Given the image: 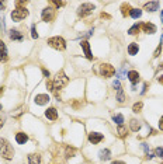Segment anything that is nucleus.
Returning <instances> with one entry per match:
<instances>
[{
	"mask_svg": "<svg viewBox=\"0 0 163 164\" xmlns=\"http://www.w3.org/2000/svg\"><path fill=\"white\" fill-rule=\"evenodd\" d=\"M129 126H131V131H134V132H138L139 129H141V123L136 121V119H131V122H129Z\"/></svg>",
	"mask_w": 163,
	"mask_h": 164,
	"instance_id": "obj_22",
	"label": "nucleus"
},
{
	"mask_svg": "<svg viewBox=\"0 0 163 164\" xmlns=\"http://www.w3.org/2000/svg\"><path fill=\"white\" fill-rule=\"evenodd\" d=\"M126 77H128V80L132 83V86H135V84L141 80V76H139V73L136 72V70H129L128 74H126Z\"/></svg>",
	"mask_w": 163,
	"mask_h": 164,
	"instance_id": "obj_9",
	"label": "nucleus"
},
{
	"mask_svg": "<svg viewBox=\"0 0 163 164\" xmlns=\"http://www.w3.org/2000/svg\"><path fill=\"white\" fill-rule=\"evenodd\" d=\"M75 153H76V149L75 147H66V153H65V156H66V159H70V157H73L75 156Z\"/></svg>",
	"mask_w": 163,
	"mask_h": 164,
	"instance_id": "obj_28",
	"label": "nucleus"
},
{
	"mask_svg": "<svg viewBox=\"0 0 163 164\" xmlns=\"http://www.w3.org/2000/svg\"><path fill=\"white\" fill-rule=\"evenodd\" d=\"M141 28L143 29V32H146V34L156 32V25L152 24V23H143V24H141Z\"/></svg>",
	"mask_w": 163,
	"mask_h": 164,
	"instance_id": "obj_11",
	"label": "nucleus"
},
{
	"mask_svg": "<svg viewBox=\"0 0 163 164\" xmlns=\"http://www.w3.org/2000/svg\"><path fill=\"white\" fill-rule=\"evenodd\" d=\"M142 107H143V103H142V101H138V103H135V104H134V107H132V111L138 114V112H141Z\"/></svg>",
	"mask_w": 163,
	"mask_h": 164,
	"instance_id": "obj_29",
	"label": "nucleus"
},
{
	"mask_svg": "<svg viewBox=\"0 0 163 164\" xmlns=\"http://www.w3.org/2000/svg\"><path fill=\"white\" fill-rule=\"evenodd\" d=\"M129 11H131V7H129V4L128 3H124L121 6V14L124 17H126L128 16V14H129Z\"/></svg>",
	"mask_w": 163,
	"mask_h": 164,
	"instance_id": "obj_23",
	"label": "nucleus"
},
{
	"mask_svg": "<svg viewBox=\"0 0 163 164\" xmlns=\"http://www.w3.org/2000/svg\"><path fill=\"white\" fill-rule=\"evenodd\" d=\"M27 140H28V136H27V133H24V132H18L16 135V142L18 144H24Z\"/></svg>",
	"mask_w": 163,
	"mask_h": 164,
	"instance_id": "obj_16",
	"label": "nucleus"
},
{
	"mask_svg": "<svg viewBox=\"0 0 163 164\" xmlns=\"http://www.w3.org/2000/svg\"><path fill=\"white\" fill-rule=\"evenodd\" d=\"M155 156L163 157V147H156L155 149Z\"/></svg>",
	"mask_w": 163,
	"mask_h": 164,
	"instance_id": "obj_33",
	"label": "nucleus"
},
{
	"mask_svg": "<svg viewBox=\"0 0 163 164\" xmlns=\"http://www.w3.org/2000/svg\"><path fill=\"white\" fill-rule=\"evenodd\" d=\"M158 82H159L160 84H163V74H160L159 77H158Z\"/></svg>",
	"mask_w": 163,
	"mask_h": 164,
	"instance_id": "obj_43",
	"label": "nucleus"
},
{
	"mask_svg": "<svg viewBox=\"0 0 163 164\" xmlns=\"http://www.w3.org/2000/svg\"><path fill=\"white\" fill-rule=\"evenodd\" d=\"M42 73H44V76H45V77H49V70H46V69H42Z\"/></svg>",
	"mask_w": 163,
	"mask_h": 164,
	"instance_id": "obj_40",
	"label": "nucleus"
},
{
	"mask_svg": "<svg viewBox=\"0 0 163 164\" xmlns=\"http://www.w3.org/2000/svg\"><path fill=\"white\" fill-rule=\"evenodd\" d=\"M31 37H33L34 39H37V38H38V32H37L35 25H31Z\"/></svg>",
	"mask_w": 163,
	"mask_h": 164,
	"instance_id": "obj_31",
	"label": "nucleus"
},
{
	"mask_svg": "<svg viewBox=\"0 0 163 164\" xmlns=\"http://www.w3.org/2000/svg\"><path fill=\"white\" fill-rule=\"evenodd\" d=\"M117 133H118L120 138H125V136L128 135V131H126V128L124 126V125H121V126H118V129H117Z\"/></svg>",
	"mask_w": 163,
	"mask_h": 164,
	"instance_id": "obj_24",
	"label": "nucleus"
},
{
	"mask_svg": "<svg viewBox=\"0 0 163 164\" xmlns=\"http://www.w3.org/2000/svg\"><path fill=\"white\" fill-rule=\"evenodd\" d=\"M162 164H163V163H162Z\"/></svg>",
	"mask_w": 163,
	"mask_h": 164,
	"instance_id": "obj_51",
	"label": "nucleus"
},
{
	"mask_svg": "<svg viewBox=\"0 0 163 164\" xmlns=\"http://www.w3.org/2000/svg\"><path fill=\"white\" fill-rule=\"evenodd\" d=\"M103 139H104L103 133H98V132H91V133H89V142L90 143L97 144V143H100Z\"/></svg>",
	"mask_w": 163,
	"mask_h": 164,
	"instance_id": "obj_8",
	"label": "nucleus"
},
{
	"mask_svg": "<svg viewBox=\"0 0 163 164\" xmlns=\"http://www.w3.org/2000/svg\"><path fill=\"white\" fill-rule=\"evenodd\" d=\"M98 156H100V160H110L111 159V152L108 150V149H103V150H100V153H98Z\"/></svg>",
	"mask_w": 163,
	"mask_h": 164,
	"instance_id": "obj_18",
	"label": "nucleus"
},
{
	"mask_svg": "<svg viewBox=\"0 0 163 164\" xmlns=\"http://www.w3.org/2000/svg\"><path fill=\"white\" fill-rule=\"evenodd\" d=\"M129 16L132 17L134 20H136V18H139V17L142 16V10H141V8H131Z\"/></svg>",
	"mask_w": 163,
	"mask_h": 164,
	"instance_id": "obj_21",
	"label": "nucleus"
},
{
	"mask_svg": "<svg viewBox=\"0 0 163 164\" xmlns=\"http://www.w3.org/2000/svg\"><path fill=\"white\" fill-rule=\"evenodd\" d=\"M159 129H160V131H163V116L160 118V121H159Z\"/></svg>",
	"mask_w": 163,
	"mask_h": 164,
	"instance_id": "obj_42",
	"label": "nucleus"
},
{
	"mask_svg": "<svg viewBox=\"0 0 163 164\" xmlns=\"http://www.w3.org/2000/svg\"><path fill=\"white\" fill-rule=\"evenodd\" d=\"M117 100H118V103H124V101H125V95H124V90H122V87L117 90Z\"/></svg>",
	"mask_w": 163,
	"mask_h": 164,
	"instance_id": "obj_27",
	"label": "nucleus"
},
{
	"mask_svg": "<svg viewBox=\"0 0 163 164\" xmlns=\"http://www.w3.org/2000/svg\"><path fill=\"white\" fill-rule=\"evenodd\" d=\"M0 156L3 157V159H6V160H11L13 157H14V149L3 138H0Z\"/></svg>",
	"mask_w": 163,
	"mask_h": 164,
	"instance_id": "obj_1",
	"label": "nucleus"
},
{
	"mask_svg": "<svg viewBox=\"0 0 163 164\" xmlns=\"http://www.w3.org/2000/svg\"><path fill=\"white\" fill-rule=\"evenodd\" d=\"M100 16H101V18H107V20H110L111 17L108 16V14H107V13H101V14H100Z\"/></svg>",
	"mask_w": 163,
	"mask_h": 164,
	"instance_id": "obj_39",
	"label": "nucleus"
},
{
	"mask_svg": "<svg viewBox=\"0 0 163 164\" xmlns=\"http://www.w3.org/2000/svg\"><path fill=\"white\" fill-rule=\"evenodd\" d=\"M145 10L146 11H151V13H153V11H156L158 8H159V2H148L146 4H145Z\"/></svg>",
	"mask_w": 163,
	"mask_h": 164,
	"instance_id": "obj_14",
	"label": "nucleus"
},
{
	"mask_svg": "<svg viewBox=\"0 0 163 164\" xmlns=\"http://www.w3.org/2000/svg\"><path fill=\"white\" fill-rule=\"evenodd\" d=\"M100 73H101L103 77L108 79V77H113L115 74V69L110 63H103V65H100Z\"/></svg>",
	"mask_w": 163,
	"mask_h": 164,
	"instance_id": "obj_4",
	"label": "nucleus"
},
{
	"mask_svg": "<svg viewBox=\"0 0 163 164\" xmlns=\"http://www.w3.org/2000/svg\"><path fill=\"white\" fill-rule=\"evenodd\" d=\"M160 18H162V23H163V10L160 11Z\"/></svg>",
	"mask_w": 163,
	"mask_h": 164,
	"instance_id": "obj_48",
	"label": "nucleus"
},
{
	"mask_svg": "<svg viewBox=\"0 0 163 164\" xmlns=\"http://www.w3.org/2000/svg\"><path fill=\"white\" fill-rule=\"evenodd\" d=\"M118 76H120V79H124V77H125V69H124V67H122V69L118 72Z\"/></svg>",
	"mask_w": 163,
	"mask_h": 164,
	"instance_id": "obj_38",
	"label": "nucleus"
},
{
	"mask_svg": "<svg viewBox=\"0 0 163 164\" xmlns=\"http://www.w3.org/2000/svg\"><path fill=\"white\" fill-rule=\"evenodd\" d=\"M28 163L30 164H41V156L38 153H31L28 156Z\"/></svg>",
	"mask_w": 163,
	"mask_h": 164,
	"instance_id": "obj_17",
	"label": "nucleus"
},
{
	"mask_svg": "<svg viewBox=\"0 0 163 164\" xmlns=\"http://www.w3.org/2000/svg\"><path fill=\"white\" fill-rule=\"evenodd\" d=\"M160 52H162V45H159L158 48H156L155 54H153V57H159L160 56Z\"/></svg>",
	"mask_w": 163,
	"mask_h": 164,
	"instance_id": "obj_34",
	"label": "nucleus"
},
{
	"mask_svg": "<svg viewBox=\"0 0 163 164\" xmlns=\"http://www.w3.org/2000/svg\"><path fill=\"white\" fill-rule=\"evenodd\" d=\"M23 4H27V2H17V6H18V7L23 6Z\"/></svg>",
	"mask_w": 163,
	"mask_h": 164,
	"instance_id": "obj_46",
	"label": "nucleus"
},
{
	"mask_svg": "<svg viewBox=\"0 0 163 164\" xmlns=\"http://www.w3.org/2000/svg\"><path fill=\"white\" fill-rule=\"evenodd\" d=\"M80 46H82V49L85 51L86 57H87L89 60H93V55H91V51H90V44H89V42H87V41H82Z\"/></svg>",
	"mask_w": 163,
	"mask_h": 164,
	"instance_id": "obj_10",
	"label": "nucleus"
},
{
	"mask_svg": "<svg viewBox=\"0 0 163 164\" xmlns=\"http://www.w3.org/2000/svg\"><path fill=\"white\" fill-rule=\"evenodd\" d=\"M160 41H162V44H163V34H162V38H160ZM162 44H160V45H162Z\"/></svg>",
	"mask_w": 163,
	"mask_h": 164,
	"instance_id": "obj_49",
	"label": "nucleus"
},
{
	"mask_svg": "<svg viewBox=\"0 0 163 164\" xmlns=\"http://www.w3.org/2000/svg\"><path fill=\"white\" fill-rule=\"evenodd\" d=\"M4 7H6V3H3V2H0V10H4Z\"/></svg>",
	"mask_w": 163,
	"mask_h": 164,
	"instance_id": "obj_44",
	"label": "nucleus"
},
{
	"mask_svg": "<svg viewBox=\"0 0 163 164\" xmlns=\"http://www.w3.org/2000/svg\"><path fill=\"white\" fill-rule=\"evenodd\" d=\"M139 29H141V25L135 24V25H132V27L128 29V34H129V35H136V34L139 32Z\"/></svg>",
	"mask_w": 163,
	"mask_h": 164,
	"instance_id": "obj_25",
	"label": "nucleus"
},
{
	"mask_svg": "<svg viewBox=\"0 0 163 164\" xmlns=\"http://www.w3.org/2000/svg\"><path fill=\"white\" fill-rule=\"evenodd\" d=\"M10 38L13 41H23V34L20 31H16V29H11L10 31Z\"/></svg>",
	"mask_w": 163,
	"mask_h": 164,
	"instance_id": "obj_19",
	"label": "nucleus"
},
{
	"mask_svg": "<svg viewBox=\"0 0 163 164\" xmlns=\"http://www.w3.org/2000/svg\"><path fill=\"white\" fill-rule=\"evenodd\" d=\"M113 121H114V122L117 123L118 126H121L122 123H124V116H122L121 114H117V115H114V116H113Z\"/></svg>",
	"mask_w": 163,
	"mask_h": 164,
	"instance_id": "obj_26",
	"label": "nucleus"
},
{
	"mask_svg": "<svg viewBox=\"0 0 163 164\" xmlns=\"http://www.w3.org/2000/svg\"><path fill=\"white\" fill-rule=\"evenodd\" d=\"M139 51V46L138 44H135V42H132V44H129V46H128V54L129 55H136Z\"/></svg>",
	"mask_w": 163,
	"mask_h": 164,
	"instance_id": "obj_20",
	"label": "nucleus"
},
{
	"mask_svg": "<svg viewBox=\"0 0 163 164\" xmlns=\"http://www.w3.org/2000/svg\"><path fill=\"white\" fill-rule=\"evenodd\" d=\"M111 164H125L124 161H120V160H115V161H113Z\"/></svg>",
	"mask_w": 163,
	"mask_h": 164,
	"instance_id": "obj_45",
	"label": "nucleus"
},
{
	"mask_svg": "<svg viewBox=\"0 0 163 164\" xmlns=\"http://www.w3.org/2000/svg\"><path fill=\"white\" fill-rule=\"evenodd\" d=\"M27 16H28V10L21 8V7H17L16 10H13V13H11V20L13 21H21Z\"/></svg>",
	"mask_w": 163,
	"mask_h": 164,
	"instance_id": "obj_5",
	"label": "nucleus"
},
{
	"mask_svg": "<svg viewBox=\"0 0 163 164\" xmlns=\"http://www.w3.org/2000/svg\"><path fill=\"white\" fill-rule=\"evenodd\" d=\"M46 88H48L49 91H53V83L51 82L49 79H48V80H46Z\"/></svg>",
	"mask_w": 163,
	"mask_h": 164,
	"instance_id": "obj_35",
	"label": "nucleus"
},
{
	"mask_svg": "<svg viewBox=\"0 0 163 164\" xmlns=\"http://www.w3.org/2000/svg\"><path fill=\"white\" fill-rule=\"evenodd\" d=\"M4 121H6V115H4V114H0V128L4 125Z\"/></svg>",
	"mask_w": 163,
	"mask_h": 164,
	"instance_id": "obj_37",
	"label": "nucleus"
},
{
	"mask_svg": "<svg viewBox=\"0 0 163 164\" xmlns=\"http://www.w3.org/2000/svg\"><path fill=\"white\" fill-rule=\"evenodd\" d=\"M146 88H148V83H145V84H143V90L141 91V94H145V93H146Z\"/></svg>",
	"mask_w": 163,
	"mask_h": 164,
	"instance_id": "obj_41",
	"label": "nucleus"
},
{
	"mask_svg": "<svg viewBox=\"0 0 163 164\" xmlns=\"http://www.w3.org/2000/svg\"><path fill=\"white\" fill-rule=\"evenodd\" d=\"M48 45L52 46L53 49H58V51H63L66 48V42L62 37H52L48 39Z\"/></svg>",
	"mask_w": 163,
	"mask_h": 164,
	"instance_id": "obj_3",
	"label": "nucleus"
},
{
	"mask_svg": "<svg viewBox=\"0 0 163 164\" xmlns=\"http://www.w3.org/2000/svg\"><path fill=\"white\" fill-rule=\"evenodd\" d=\"M0 60H7V48H6V44L3 41H0Z\"/></svg>",
	"mask_w": 163,
	"mask_h": 164,
	"instance_id": "obj_15",
	"label": "nucleus"
},
{
	"mask_svg": "<svg viewBox=\"0 0 163 164\" xmlns=\"http://www.w3.org/2000/svg\"><path fill=\"white\" fill-rule=\"evenodd\" d=\"M52 83H53V90H61L62 87H65L66 84L69 83V77H68L63 72H59V73L53 77Z\"/></svg>",
	"mask_w": 163,
	"mask_h": 164,
	"instance_id": "obj_2",
	"label": "nucleus"
},
{
	"mask_svg": "<svg viewBox=\"0 0 163 164\" xmlns=\"http://www.w3.org/2000/svg\"><path fill=\"white\" fill-rule=\"evenodd\" d=\"M4 91V87H0V95H2V93Z\"/></svg>",
	"mask_w": 163,
	"mask_h": 164,
	"instance_id": "obj_47",
	"label": "nucleus"
},
{
	"mask_svg": "<svg viewBox=\"0 0 163 164\" xmlns=\"http://www.w3.org/2000/svg\"><path fill=\"white\" fill-rule=\"evenodd\" d=\"M23 112H24V107H20L18 110L16 111V112H13V116H14V118H18V116H20Z\"/></svg>",
	"mask_w": 163,
	"mask_h": 164,
	"instance_id": "obj_30",
	"label": "nucleus"
},
{
	"mask_svg": "<svg viewBox=\"0 0 163 164\" xmlns=\"http://www.w3.org/2000/svg\"><path fill=\"white\" fill-rule=\"evenodd\" d=\"M113 87H114L115 90H118V88H121V83H120V80H115V82L113 83Z\"/></svg>",
	"mask_w": 163,
	"mask_h": 164,
	"instance_id": "obj_36",
	"label": "nucleus"
},
{
	"mask_svg": "<svg viewBox=\"0 0 163 164\" xmlns=\"http://www.w3.org/2000/svg\"><path fill=\"white\" fill-rule=\"evenodd\" d=\"M45 116L51 121H56L58 119V111L55 108H48V110L45 111Z\"/></svg>",
	"mask_w": 163,
	"mask_h": 164,
	"instance_id": "obj_13",
	"label": "nucleus"
},
{
	"mask_svg": "<svg viewBox=\"0 0 163 164\" xmlns=\"http://www.w3.org/2000/svg\"><path fill=\"white\" fill-rule=\"evenodd\" d=\"M159 67H160V69H163V63H162V65H160V66H159Z\"/></svg>",
	"mask_w": 163,
	"mask_h": 164,
	"instance_id": "obj_50",
	"label": "nucleus"
},
{
	"mask_svg": "<svg viewBox=\"0 0 163 164\" xmlns=\"http://www.w3.org/2000/svg\"><path fill=\"white\" fill-rule=\"evenodd\" d=\"M93 10H94V4H91V3H83L80 7H79L78 14H79V17H86V16H89V14H91V13H93Z\"/></svg>",
	"mask_w": 163,
	"mask_h": 164,
	"instance_id": "obj_6",
	"label": "nucleus"
},
{
	"mask_svg": "<svg viewBox=\"0 0 163 164\" xmlns=\"http://www.w3.org/2000/svg\"><path fill=\"white\" fill-rule=\"evenodd\" d=\"M34 101H35V104H38V105H45V104H48V101H49V95L48 94H38V95H35Z\"/></svg>",
	"mask_w": 163,
	"mask_h": 164,
	"instance_id": "obj_12",
	"label": "nucleus"
},
{
	"mask_svg": "<svg viewBox=\"0 0 163 164\" xmlns=\"http://www.w3.org/2000/svg\"><path fill=\"white\" fill-rule=\"evenodd\" d=\"M41 16H42V20H44V21H46V23H51V21L55 18V8H52V7L44 8Z\"/></svg>",
	"mask_w": 163,
	"mask_h": 164,
	"instance_id": "obj_7",
	"label": "nucleus"
},
{
	"mask_svg": "<svg viewBox=\"0 0 163 164\" xmlns=\"http://www.w3.org/2000/svg\"><path fill=\"white\" fill-rule=\"evenodd\" d=\"M51 4H52V6H55V7H62V6H63V2H58V0H51Z\"/></svg>",
	"mask_w": 163,
	"mask_h": 164,
	"instance_id": "obj_32",
	"label": "nucleus"
}]
</instances>
